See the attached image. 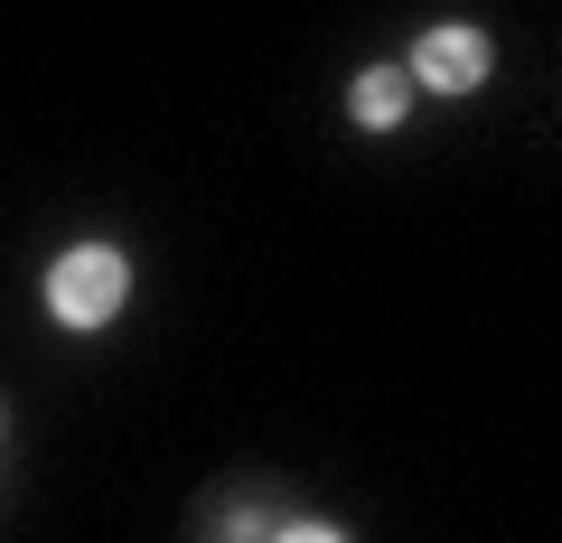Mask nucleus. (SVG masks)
Returning <instances> with one entry per match:
<instances>
[{"instance_id":"f257e3e1","label":"nucleus","mask_w":562,"mask_h":543,"mask_svg":"<svg viewBox=\"0 0 562 543\" xmlns=\"http://www.w3.org/2000/svg\"><path fill=\"white\" fill-rule=\"evenodd\" d=\"M122 291H132V262H122L113 244H76V253H57V272H47V309H57L66 328H103L122 309Z\"/></svg>"},{"instance_id":"f03ea898","label":"nucleus","mask_w":562,"mask_h":543,"mask_svg":"<svg viewBox=\"0 0 562 543\" xmlns=\"http://www.w3.org/2000/svg\"><path fill=\"white\" fill-rule=\"evenodd\" d=\"M479 76H487V38H479V29H460V20L431 29V38L413 47V84H431V94H469Z\"/></svg>"},{"instance_id":"7ed1b4c3","label":"nucleus","mask_w":562,"mask_h":543,"mask_svg":"<svg viewBox=\"0 0 562 543\" xmlns=\"http://www.w3.org/2000/svg\"><path fill=\"white\" fill-rule=\"evenodd\" d=\"M347 113H357L366 132H394V122L413 113V76H394V66H366V76L347 84Z\"/></svg>"},{"instance_id":"20e7f679","label":"nucleus","mask_w":562,"mask_h":543,"mask_svg":"<svg viewBox=\"0 0 562 543\" xmlns=\"http://www.w3.org/2000/svg\"><path fill=\"white\" fill-rule=\"evenodd\" d=\"M262 534H272V524H262L254 506H244V516H225V524H216V543H262Z\"/></svg>"},{"instance_id":"39448f33","label":"nucleus","mask_w":562,"mask_h":543,"mask_svg":"<svg viewBox=\"0 0 562 543\" xmlns=\"http://www.w3.org/2000/svg\"><path fill=\"white\" fill-rule=\"evenodd\" d=\"M262 543H347V534H328V524H281V534H262Z\"/></svg>"}]
</instances>
